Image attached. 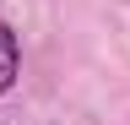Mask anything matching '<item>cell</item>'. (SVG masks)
<instances>
[{"label": "cell", "instance_id": "6da1fadb", "mask_svg": "<svg viewBox=\"0 0 130 125\" xmlns=\"http://www.w3.org/2000/svg\"><path fill=\"white\" fill-rule=\"evenodd\" d=\"M16 65H22V49H16V33L0 22V92L16 82Z\"/></svg>", "mask_w": 130, "mask_h": 125}]
</instances>
